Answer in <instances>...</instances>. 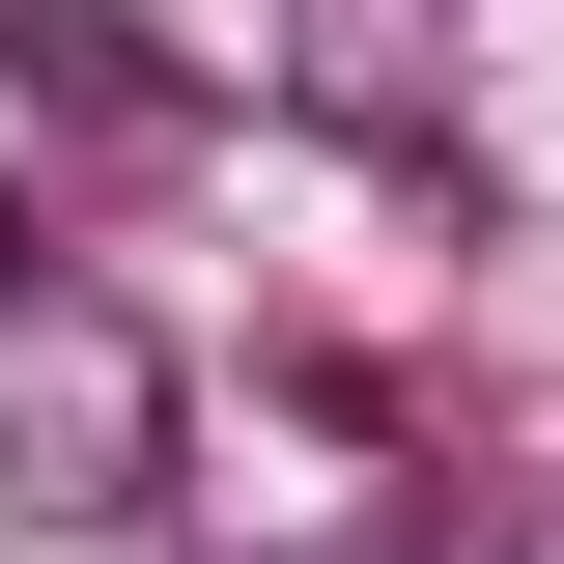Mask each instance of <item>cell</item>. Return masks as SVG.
<instances>
[{
  "label": "cell",
  "instance_id": "7a4b0ae2",
  "mask_svg": "<svg viewBox=\"0 0 564 564\" xmlns=\"http://www.w3.org/2000/svg\"><path fill=\"white\" fill-rule=\"evenodd\" d=\"M0 57L85 85V113H170V57H141V29H85V0H0Z\"/></svg>",
  "mask_w": 564,
  "mask_h": 564
},
{
  "label": "cell",
  "instance_id": "6da1fadb",
  "mask_svg": "<svg viewBox=\"0 0 564 564\" xmlns=\"http://www.w3.org/2000/svg\"><path fill=\"white\" fill-rule=\"evenodd\" d=\"M0 508H29V536H113V508H170V339H141L113 282H57V311L0 339Z\"/></svg>",
  "mask_w": 564,
  "mask_h": 564
},
{
  "label": "cell",
  "instance_id": "277c9868",
  "mask_svg": "<svg viewBox=\"0 0 564 564\" xmlns=\"http://www.w3.org/2000/svg\"><path fill=\"white\" fill-rule=\"evenodd\" d=\"M423 564H508V536H423Z\"/></svg>",
  "mask_w": 564,
  "mask_h": 564
},
{
  "label": "cell",
  "instance_id": "3957f363",
  "mask_svg": "<svg viewBox=\"0 0 564 564\" xmlns=\"http://www.w3.org/2000/svg\"><path fill=\"white\" fill-rule=\"evenodd\" d=\"M29 311H57V226H29V198H0V339H29Z\"/></svg>",
  "mask_w": 564,
  "mask_h": 564
}]
</instances>
